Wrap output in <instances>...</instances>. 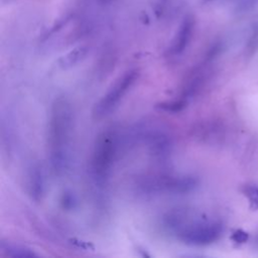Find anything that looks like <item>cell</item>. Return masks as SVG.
Masks as SVG:
<instances>
[{
    "label": "cell",
    "instance_id": "6da1fadb",
    "mask_svg": "<svg viewBox=\"0 0 258 258\" xmlns=\"http://www.w3.org/2000/svg\"><path fill=\"white\" fill-rule=\"evenodd\" d=\"M73 127L74 114L71 104L66 99L58 98L50 109L48 134L50 162L58 174L68 168Z\"/></svg>",
    "mask_w": 258,
    "mask_h": 258
},
{
    "label": "cell",
    "instance_id": "7a4b0ae2",
    "mask_svg": "<svg viewBox=\"0 0 258 258\" xmlns=\"http://www.w3.org/2000/svg\"><path fill=\"white\" fill-rule=\"evenodd\" d=\"M166 223L180 241L188 245L204 246L212 244L223 233L221 223L205 220H190V213L186 210L172 212L166 218Z\"/></svg>",
    "mask_w": 258,
    "mask_h": 258
},
{
    "label": "cell",
    "instance_id": "3957f363",
    "mask_svg": "<svg viewBox=\"0 0 258 258\" xmlns=\"http://www.w3.org/2000/svg\"><path fill=\"white\" fill-rule=\"evenodd\" d=\"M118 150L117 134L108 129L99 136L92 156L91 170L96 182L103 184L111 174Z\"/></svg>",
    "mask_w": 258,
    "mask_h": 258
},
{
    "label": "cell",
    "instance_id": "277c9868",
    "mask_svg": "<svg viewBox=\"0 0 258 258\" xmlns=\"http://www.w3.org/2000/svg\"><path fill=\"white\" fill-rule=\"evenodd\" d=\"M138 77V70L127 71L122 76H120L111 86L108 92L95 105V108L93 110L94 117L100 119L114 111V109L118 106V104L126 95V93L132 89Z\"/></svg>",
    "mask_w": 258,
    "mask_h": 258
},
{
    "label": "cell",
    "instance_id": "5b68a950",
    "mask_svg": "<svg viewBox=\"0 0 258 258\" xmlns=\"http://www.w3.org/2000/svg\"><path fill=\"white\" fill-rule=\"evenodd\" d=\"M198 180L188 176H146L140 186L146 192L184 194L195 188Z\"/></svg>",
    "mask_w": 258,
    "mask_h": 258
},
{
    "label": "cell",
    "instance_id": "8992f818",
    "mask_svg": "<svg viewBox=\"0 0 258 258\" xmlns=\"http://www.w3.org/2000/svg\"><path fill=\"white\" fill-rule=\"evenodd\" d=\"M194 30H195V20L192 16H184L172 40L170 48V54L172 56L182 54L192 40Z\"/></svg>",
    "mask_w": 258,
    "mask_h": 258
},
{
    "label": "cell",
    "instance_id": "52a82bcc",
    "mask_svg": "<svg viewBox=\"0 0 258 258\" xmlns=\"http://www.w3.org/2000/svg\"><path fill=\"white\" fill-rule=\"evenodd\" d=\"M46 190V182L44 176L42 172V168L40 166H34L28 178V192L30 197L36 201L40 202L42 201Z\"/></svg>",
    "mask_w": 258,
    "mask_h": 258
},
{
    "label": "cell",
    "instance_id": "ba28073f",
    "mask_svg": "<svg viewBox=\"0 0 258 258\" xmlns=\"http://www.w3.org/2000/svg\"><path fill=\"white\" fill-rule=\"evenodd\" d=\"M88 52H89L88 46H78L72 50L71 52H69L67 54L62 56L58 60L60 66L64 69H68V68L77 66L79 62H81L84 58H86Z\"/></svg>",
    "mask_w": 258,
    "mask_h": 258
},
{
    "label": "cell",
    "instance_id": "9c48e42d",
    "mask_svg": "<svg viewBox=\"0 0 258 258\" xmlns=\"http://www.w3.org/2000/svg\"><path fill=\"white\" fill-rule=\"evenodd\" d=\"M2 253L6 256L10 257H36L38 256L34 251L26 246H22L20 244H10V243H2L0 246Z\"/></svg>",
    "mask_w": 258,
    "mask_h": 258
},
{
    "label": "cell",
    "instance_id": "30bf717a",
    "mask_svg": "<svg viewBox=\"0 0 258 258\" xmlns=\"http://www.w3.org/2000/svg\"><path fill=\"white\" fill-rule=\"evenodd\" d=\"M244 195L249 200L250 210H258V186H247L244 188Z\"/></svg>",
    "mask_w": 258,
    "mask_h": 258
},
{
    "label": "cell",
    "instance_id": "8fae6325",
    "mask_svg": "<svg viewBox=\"0 0 258 258\" xmlns=\"http://www.w3.org/2000/svg\"><path fill=\"white\" fill-rule=\"evenodd\" d=\"M186 105V102L184 100H176V101H170V102H162L158 105V108H160L164 111L166 112H178L180 111Z\"/></svg>",
    "mask_w": 258,
    "mask_h": 258
},
{
    "label": "cell",
    "instance_id": "7c38bea8",
    "mask_svg": "<svg viewBox=\"0 0 258 258\" xmlns=\"http://www.w3.org/2000/svg\"><path fill=\"white\" fill-rule=\"evenodd\" d=\"M248 239H249V234L241 229L234 231L233 234L231 235V240H233L235 243H238V244L246 243Z\"/></svg>",
    "mask_w": 258,
    "mask_h": 258
},
{
    "label": "cell",
    "instance_id": "4fadbf2b",
    "mask_svg": "<svg viewBox=\"0 0 258 258\" xmlns=\"http://www.w3.org/2000/svg\"><path fill=\"white\" fill-rule=\"evenodd\" d=\"M60 203H62V206L64 209H71L74 207L75 199L71 195V194H64L62 198L60 200Z\"/></svg>",
    "mask_w": 258,
    "mask_h": 258
},
{
    "label": "cell",
    "instance_id": "5bb4252c",
    "mask_svg": "<svg viewBox=\"0 0 258 258\" xmlns=\"http://www.w3.org/2000/svg\"><path fill=\"white\" fill-rule=\"evenodd\" d=\"M4 2H12V0H2Z\"/></svg>",
    "mask_w": 258,
    "mask_h": 258
},
{
    "label": "cell",
    "instance_id": "9a60e30c",
    "mask_svg": "<svg viewBox=\"0 0 258 258\" xmlns=\"http://www.w3.org/2000/svg\"><path fill=\"white\" fill-rule=\"evenodd\" d=\"M206 2H211V0H206Z\"/></svg>",
    "mask_w": 258,
    "mask_h": 258
}]
</instances>
